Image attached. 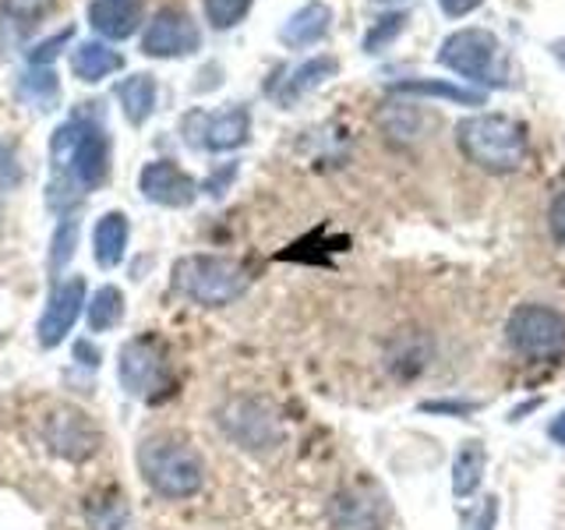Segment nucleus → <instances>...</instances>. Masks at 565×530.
Here are the masks:
<instances>
[{
	"mask_svg": "<svg viewBox=\"0 0 565 530\" xmlns=\"http://www.w3.org/2000/svg\"><path fill=\"white\" fill-rule=\"evenodd\" d=\"M494 527H499V499L488 495V499H481V506L473 509L467 530H494Z\"/></svg>",
	"mask_w": 565,
	"mask_h": 530,
	"instance_id": "obj_29",
	"label": "nucleus"
},
{
	"mask_svg": "<svg viewBox=\"0 0 565 530\" xmlns=\"http://www.w3.org/2000/svg\"><path fill=\"white\" fill-rule=\"evenodd\" d=\"M438 64L449 67L452 75L481 85H502V43L488 29H459L438 46Z\"/></svg>",
	"mask_w": 565,
	"mask_h": 530,
	"instance_id": "obj_6",
	"label": "nucleus"
},
{
	"mask_svg": "<svg viewBox=\"0 0 565 530\" xmlns=\"http://www.w3.org/2000/svg\"><path fill=\"white\" fill-rule=\"evenodd\" d=\"M0 4L18 22H35V18H43L53 8V0H0Z\"/></svg>",
	"mask_w": 565,
	"mask_h": 530,
	"instance_id": "obj_27",
	"label": "nucleus"
},
{
	"mask_svg": "<svg viewBox=\"0 0 565 530\" xmlns=\"http://www.w3.org/2000/svg\"><path fill=\"white\" fill-rule=\"evenodd\" d=\"M75 35V29H64V32H57V35H50V40H43L40 46H32V53H29V61L35 64V67H43V64H50L57 53L67 46V40Z\"/></svg>",
	"mask_w": 565,
	"mask_h": 530,
	"instance_id": "obj_28",
	"label": "nucleus"
},
{
	"mask_svg": "<svg viewBox=\"0 0 565 530\" xmlns=\"http://www.w3.org/2000/svg\"><path fill=\"white\" fill-rule=\"evenodd\" d=\"M199 43H202V32L191 22V14L177 8H163L152 14L146 35H141V53H146V57L170 61V57H188V53L199 50Z\"/></svg>",
	"mask_w": 565,
	"mask_h": 530,
	"instance_id": "obj_11",
	"label": "nucleus"
},
{
	"mask_svg": "<svg viewBox=\"0 0 565 530\" xmlns=\"http://www.w3.org/2000/svg\"><path fill=\"white\" fill-rule=\"evenodd\" d=\"M43 442L53 456L67 459V464H85V459H93L99 453L103 432L85 411L64 403V406H53L43 417Z\"/></svg>",
	"mask_w": 565,
	"mask_h": 530,
	"instance_id": "obj_8",
	"label": "nucleus"
},
{
	"mask_svg": "<svg viewBox=\"0 0 565 530\" xmlns=\"http://www.w3.org/2000/svg\"><path fill=\"white\" fill-rule=\"evenodd\" d=\"M484 467H488V453H484V442H463L452 459V491L456 499H470V495H477V488H481L484 481Z\"/></svg>",
	"mask_w": 565,
	"mask_h": 530,
	"instance_id": "obj_19",
	"label": "nucleus"
},
{
	"mask_svg": "<svg viewBox=\"0 0 565 530\" xmlns=\"http://www.w3.org/2000/svg\"><path fill=\"white\" fill-rule=\"evenodd\" d=\"M547 435H552L555 446H562V449H565V411H562V414H555V421L547 424Z\"/></svg>",
	"mask_w": 565,
	"mask_h": 530,
	"instance_id": "obj_32",
	"label": "nucleus"
},
{
	"mask_svg": "<svg viewBox=\"0 0 565 530\" xmlns=\"http://www.w3.org/2000/svg\"><path fill=\"white\" fill-rule=\"evenodd\" d=\"M555 53H558V61H562V64H565V40H562V43H558V46H555Z\"/></svg>",
	"mask_w": 565,
	"mask_h": 530,
	"instance_id": "obj_34",
	"label": "nucleus"
},
{
	"mask_svg": "<svg viewBox=\"0 0 565 530\" xmlns=\"http://www.w3.org/2000/svg\"><path fill=\"white\" fill-rule=\"evenodd\" d=\"M120 67H124V57L106 43H82L75 53H71V71H75L78 82H99Z\"/></svg>",
	"mask_w": 565,
	"mask_h": 530,
	"instance_id": "obj_20",
	"label": "nucleus"
},
{
	"mask_svg": "<svg viewBox=\"0 0 565 530\" xmlns=\"http://www.w3.org/2000/svg\"><path fill=\"white\" fill-rule=\"evenodd\" d=\"M120 318H124V294L106 283L88 300V332H110L120 326Z\"/></svg>",
	"mask_w": 565,
	"mask_h": 530,
	"instance_id": "obj_23",
	"label": "nucleus"
},
{
	"mask_svg": "<svg viewBox=\"0 0 565 530\" xmlns=\"http://www.w3.org/2000/svg\"><path fill=\"white\" fill-rule=\"evenodd\" d=\"M456 146L473 167L488 173H512L526 159V128L505 114H477L456 124Z\"/></svg>",
	"mask_w": 565,
	"mask_h": 530,
	"instance_id": "obj_4",
	"label": "nucleus"
},
{
	"mask_svg": "<svg viewBox=\"0 0 565 530\" xmlns=\"http://www.w3.org/2000/svg\"><path fill=\"white\" fill-rule=\"evenodd\" d=\"M117 99H120V110L128 117L135 128L146 124L156 110V78L152 75H131L117 85Z\"/></svg>",
	"mask_w": 565,
	"mask_h": 530,
	"instance_id": "obj_21",
	"label": "nucleus"
},
{
	"mask_svg": "<svg viewBox=\"0 0 565 530\" xmlns=\"http://www.w3.org/2000/svg\"><path fill=\"white\" fill-rule=\"evenodd\" d=\"M481 4H484V0H438L441 14H449V18H467L470 11H477Z\"/></svg>",
	"mask_w": 565,
	"mask_h": 530,
	"instance_id": "obj_31",
	"label": "nucleus"
},
{
	"mask_svg": "<svg viewBox=\"0 0 565 530\" xmlns=\"http://www.w3.org/2000/svg\"><path fill=\"white\" fill-rule=\"evenodd\" d=\"M88 22L106 40H128L141 25V4L138 0H93Z\"/></svg>",
	"mask_w": 565,
	"mask_h": 530,
	"instance_id": "obj_14",
	"label": "nucleus"
},
{
	"mask_svg": "<svg viewBox=\"0 0 565 530\" xmlns=\"http://www.w3.org/2000/svg\"><path fill=\"white\" fill-rule=\"evenodd\" d=\"M255 0H202V8H205V22L212 29H234L244 22V14L252 11Z\"/></svg>",
	"mask_w": 565,
	"mask_h": 530,
	"instance_id": "obj_25",
	"label": "nucleus"
},
{
	"mask_svg": "<svg viewBox=\"0 0 565 530\" xmlns=\"http://www.w3.org/2000/svg\"><path fill=\"white\" fill-rule=\"evenodd\" d=\"M35 67V64H32ZM18 96H22L29 106H40V110H53L61 99V85L57 75L50 67H35L22 75V85H18Z\"/></svg>",
	"mask_w": 565,
	"mask_h": 530,
	"instance_id": "obj_24",
	"label": "nucleus"
},
{
	"mask_svg": "<svg viewBox=\"0 0 565 530\" xmlns=\"http://www.w3.org/2000/svg\"><path fill=\"white\" fill-rule=\"evenodd\" d=\"M335 71H340V61L335 57H311V61H305L300 67H294L290 71V78L282 82V88H276V99L282 103V106H290L294 99H300V96H308V93H315L318 85H326L329 78H335Z\"/></svg>",
	"mask_w": 565,
	"mask_h": 530,
	"instance_id": "obj_18",
	"label": "nucleus"
},
{
	"mask_svg": "<svg viewBox=\"0 0 565 530\" xmlns=\"http://www.w3.org/2000/svg\"><path fill=\"white\" fill-rule=\"evenodd\" d=\"M393 93L396 96H435V99H449V103H459V106H481L484 103V93H477V88H463L456 82H438V78L396 82Z\"/></svg>",
	"mask_w": 565,
	"mask_h": 530,
	"instance_id": "obj_22",
	"label": "nucleus"
},
{
	"mask_svg": "<svg viewBox=\"0 0 565 530\" xmlns=\"http://www.w3.org/2000/svg\"><path fill=\"white\" fill-rule=\"evenodd\" d=\"M547 226H552V234L565 244V191L555 194L552 205H547Z\"/></svg>",
	"mask_w": 565,
	"mask_h": 530,
	"instance_id": "obj_30",
	"label": "nucleus"
},
{
	"mask_svg": "<svg viewBox=\"0 0 565 530\" xmlns=\"http://www.w3.org/2000/svg\"><path fill=\"white\" fill-rule=\"evenodd\" d=\"M128 237H131V223L124 212H103L96 230H93V255L103 269H117L128 255Z\"/></svg>",
	"mask_w": 565,
	"mask_h": 530,
	"instance_id": "obj_16",
	"label": "nucleus"
},
{
	"mask_svg": "<svg viewBox=\"0 0 565 530\" xmlns=\"http://www.w3.org/2000/svg\"><path fill=\"white\" fill-rule=\"evenodd\" d=\"M509 347L526 361H552L565 353V315L544 305H520L505 322Z\"/></svg>",
	"mask_w": 565,
	"mask_h": 530,
	"instance_id": "obj_7",
	"label": "nucleus"
},
{
	"mask_svg": "<svg viewBox=\"0 0 565 530\" xmlns=\"http://www.w3.org/2000/svg\"><path fill=\"white\" fill-rule=\"evenodd\" d=\"M138 191L163 209H188L194 199H199V184H194V177L177 163H170V159H152V163L141 167Z\"/></svg>",
	"mask_w": 565,
	"mask_h": 530,
	"instance_id": "obj_12",
	"label": "nucleus"
},
{
	"mask_svg": "<svg viewBox=\"0 0 565 530\" xmlns=\"http://www.w3.org/2000/svg\"><path fill=\"white\" fill-rule=\"evenodd\" d=\"M385 520L388 502L375 485H347L329 502L332 530H382Z\"/></svg>",
	"mask_w": 565,
	"mask_h": 530,
	"instance_id": "obj_10",
	"label": "nucleus"
},
{
	"mask_svg": "<svg viewBox=\"0 0 565 530\" xmlns=\"http://www.w3.org/2000/svg\"><path fill=\"white\" fill-rule=\"evenodd\" d=\"M173 294L199 308H226L252 287V273L241 258L230 255H184L173 262Z\"/></svg>",
	"mask_w": 565,
	"mask_h": 530,
	"instance_id": "obj_3",
	"label": "nucleus"
},
{
	"mask_svg": "<svg viewBox=\"0 0 565 530\" xmlns=\"http://www.w3.org/2000/svg\"><path fill=\"white\" fill-rule=\"evenodd\" d=\"M247 135H252V114H247L244 106H230V110H220V114L191 110L184 117V138L194 149L230 152V149H241Z\"/></svg>",
	"mask_w": 565,
	"mask_h": 530,
	"instance_id": "obj_9",
	"label": "nucleus"
},
{
	"mask_svg": "<svg viewBox=\"0 0 565 530\" xmlns=\"http://www.w3.org/2000/svg\"><path fill=\"white\" fill-rule=\"evenodd\" d=\"M117 382L128 396L141 403H163L177 393V371L170 350L159 336H135L117 353Z\"/></svg>",
	"mask_w": 565,
	"mask_h": 530,
	"instance_id": "obj_5",
	"label": "nucleus"
},
{
	"mask_svg": "<svg viewBox=\"0 0 565 530\" xmlns=\"http://www.w3.org/2000/svg\"><path fill=\"white\" fill-rule=\"evenodd\" d=\"M88 305L85 300V279H64L57 283V290L50 294L46 300V311L40 318V326H35V340H40V347L53 350L57 343H64V336L75 329L82 308Z\"/></svg>",
	"mask_w": 565,
	"mask_h": 530,
	"instance_id": "obj_13",
	"label": "nucleus"
},
{
	"mask_svg": "<svg viewBox=\"0 0 565 530\" xmlns=\"http://www.w3.org/2000/svg\"><path fill=\"white\" fill-rule=\"evenodd\" d=\"M403 22H406L403 14H388V18H382V22L364 35V50H367V53H379L385 43H393L396 35H399V29H403Z\"/></svg>",
	"mask_w": 565,
	"mask_h": 530,
	"instance_id": "obj_26",
	"label": "nucleus"
},
{
	"mask_svg": "<svg viewBox=\"0 0 565 530\" xmlns=\"http://www.w3.org/2000/svg\"><path fill=\"white\" fill-rule=\"evenodd\" d=\"M332 25V11L329 4H322V0H311V4H305L300 11H294L287 22H282L279 29V43L282 46H315L318 40H326V32Z\"/></svg>",
	"mask_w": 565,
	"mask_h": 530,
	"instance_id": "obj_15",
	"label": "nucleus"
},
{
	"mask_svg": "<svg viewBox=\"0 0 565 530\" xmlns=\"http://www.w3.org/2000/svg\"><path fill=\"white\" fill-rule=\"evenodd\" d=\"M85 520H88V530H135V517L128 502H124V491L117 488H99L88 495Z\"/></svg>",
	"mask_w": 565,
	"mask_h": 530,
	"instance_id": "obj_17",
	"label": "nucleus"
},
{
	"mask_svg": "<svg viewBox=\"0 0 565 530\" xmlns=\"http://www.w3.org/2000/svg\"><path fill=\"white\" fill-rule=\"evenodd\" d=\"M375 4H399V0H375Z\"/></svg>",
	"mask_w": 565,
	"mask_h": 530,
	"instance_id": "obj_35",
	"label": "nucleus"
},
{
	"mask_svg": "<svg viewBox=\"0 0 565 530\" xmlns=\"http://www.w3.org/2000/svg\"><path fill=\"white\" fill-rule=\"evenodd\" d=\"M8 173H11V156L0 146V181H8Z\"/></svg>",
	"mask_w": 565,
	"mask_h": 530,
	"instance_id": "obj_33",
	"label": "nucleus"
},
{
	"mask_svg": "<svg viewBox=\"0 0 565 530\" xmlns=\"http://www.w3.org/2000/svg\"><path fill=\"white\" fill-rule=\"evenodd\" d=\"M138 474L159 499L181 502L205 488V459L188 438L149 435L138 446Z\"/></svg>",
	"mask_w": 565,
	"mask_h": 530,
	"instance_id": "obj_2",
	"label": "nucleus"
},
{
	"mask_svg": "<svg viewBox=\"0 0 565 530\" xmlns=\"http://www.w3.org/2000/svg\"><path fill=\"white\" fill-rule=\"evenodd\" d=\"M110 173V138L103 124L75 114L50 138V205L67 209L85 191H96Z\"/></svg>",
	"mask_w": 565,
	"mask_h": 530,
	"instance_id": "obj_1",
	"label": "nucleus"
}]
</instances>
